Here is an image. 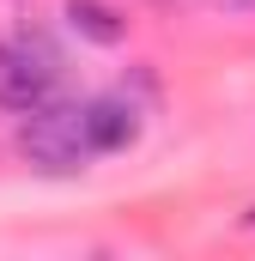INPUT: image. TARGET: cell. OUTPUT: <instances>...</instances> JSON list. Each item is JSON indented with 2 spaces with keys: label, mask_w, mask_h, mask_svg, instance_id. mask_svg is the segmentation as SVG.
Returning <instances> with one entry per match:
<instances>
[{
  "label": "cell",
  "mask_w": 255,
  "mask_h": 261,
  "mask_svg": "<svg viewBox=\"0 0 255 261\" xmlns=\"http://www.w3.org/2000/svg\"><path fill=\"white\" fill-rule=\"evenodd\" d=\"M67 79V61L61 49L49 43V37H12V43H0V110H12V116H24V110H37V103H49L55 91H61Z\"/></svg>",
  "instance_id": "obj_2"
},
{
  "label": "cell",
  "mask_w": 255,
  "mask_h": 261,
  "mask_svg": "<svg viewBox=\"0 0 255 261\" xmlns=\"http://www.w3.org/2000/svg\"><path fill=\"white\" fill-rule=\"evenodd\" d=\"M61 18H67L73 37H85V43H97V49H116L128 37L122 6H110V0H61Z\"/></svg>",
  "instance_id": "obj_4"
},
{
  "label": "cell",
  "mask_w": 255,
  "mask_h": 261,
  "mask_svg": "<svg viewBox=\"0 0 255 261\" xmlns=\"http://www.w3.org/2000/svg\"><path fill=\"white\" fill-rule=\"evenodd\" d=\"M12 146H18V158H24L31 170H43V176H79V170L97 158V152L85 146V128H79V103H55V97L18 116Z\"/></svg>",
  "instance_id": "obj_1"
},
{
  "label": "cell",
  "mask_w": 255,
  "mask_h": 261,
  "mask_svg": "<svg viewBox=\"0 0 255 261\" xmlns=\"http://www.w3.org/2000/svg\"><path fill=\"white\" fill-rule=\"evenodd\" d=\"M79 128H85V146L104 158V152H128L134 140H140V110L128 103V97H85L79 103Z\"/></svg>",
  "instance_id": "obj_3"
}]
</instances>
